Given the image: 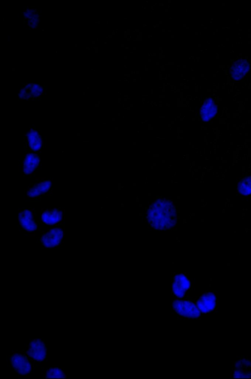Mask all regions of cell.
<instances>
[{
  "instance_id": "7c38bea8",
  "label": "cell",
  "mask_w": 251,
  "mask_h": 379,
  "mask_svg": "<svg viewBox=\"0 0 251 379\" xmlns=\"http://www.w3.org/2000/svg\"><path fill=\"white\" fill-rule=\"evenodd\" d=\"M26 138L28 147L31 150L35 152L41 148L42 138L38 131L32 128L29 129L26 133Z\"/></svg>"
},
{
  "instance_id": "8992f818",
  "label": "cell",
  "mask_w": 251,
  "mask_h": 379,
  "mask_svg": "<svg viewBox=\"0 0 251 379\" xmlns=\"http://www.w3.org/2000/svg\"><path fill=\"white\" fill-rule=\"evenodd\" d=\"M47 345L44 339H34L29 341L25 353L34 363L45 361L47 355Z\"/></svg>"
},
{
  "instance_id": "ffe728a7",
  "label": "cell",
  "mask_w": 251,
  "mask_h": 379,
  "mask_svg": "<svg viewBox=\"0 0 251 379\" xmlns=\"http://www.w3.org/2000/svg\"><path fill=\"white\" fill-rule=\"evenodd\" d=\"M33 373V371L32 370L31 372V373L32 374Z\"/></svg>"
},
{
  "instance_id": "2e32d148",
  "label": "cell",
  "mask_w": 251,
  "mask_h": 379,
  "mask_svg": "<svg viewBox=\"0 0 251 379\" xmlns=\"http://www.w3.org/2000/svg\"><path fill=\"white\" fill-rule=\"evenodd\" d=\"M67 374H66L63 369L60 367H48L43 378L45 379H66Z\"/></svg>"
},
{
  "instance_id": "7a4b0ae2",
  "label": "cell",
  "mask_w": 251,
  "mask_h": 379,
  "mask_svg": "<svg viewBox=\"0 0 251 379\" xmlns=\"http://www.w3.org/2000/svg\"><path fill=\"white\" fill-rule=\"evenodd\" d=\"M172 310L177 317L184 320L198 319L201 315L194 300L189 297L172 298Z\"/></svg>"
},
{
  "instance_id": "30bf717a",
  "label": "cell",
  "mask_w": 251,
  "mask_h": 379,
  "mask_svg": "<svg viewBox=\"0 0 251 379\" xmlns=\"http://www.w3.org/2000/svg\"><path fill=\"white\" fill-rule=\"evenodd\" d=\"M20 225L26 231L33 232L36 230L37 225L33 218V213L29 209H24L18 214Z\"/></svg>"
},
{
  "instance_id": "44dd1931",
  "label": "cell",
  "mask_w": 251,
  "mask_h": 379,
  "mask_svg": "<svg viewBox=\"0 0 251 379\" xmlns=\"http://www.w3.org/2000/svg\"><path fill=\"white\" fill-rule=\"evenodd\" d=\"M45 360H46V361L48 360V359H47V358H46V359H45Z\"/></svg>"
},
{
  "instance_id": "e0dca14e",
  "label": "cell",
  "mask_w": 251,
  "mask_h": 379,
  "mask_svg": "<svg viewBox=\"0 0 251 379\" xmlns=\"http://www.w3.org/2000/svg\"><path fill=\"white\" fill-rule=\"evenodd\" d=\"M28 346H29V345H28V344H27V343H26V347H28Z\"/></svg>"
},
{
  "instance_id": "9a60e30c",
  "label": "cell",
  "mask_w": 251,
  "mask_h": 379,
  "mask_svg": "<svg viewBox=\"0 0 251 379\" xmlns=\"http://www.w3.org/2000/svg\"><path fill=\"white\" fill-rule=\"evenodd\" d=\"M237 191L242 196L251 195V175L244 176L238 180Z\"/></svg>"
},
{
  "instance_id": "5bb4252c",
  "label": "cell",
  "mask_w": 251,
  "mask_h": 379,
  "mask_svg": "<svg viewBox=\"0 0 251 379\" xmlns=\"http://www.w3.org/2000/svg\"><path fill=\"white\" fill-rule=\"evenodd\" d=\"M51 185V181L49 179L40 181L30 187L27 191V195L31 198L40 196L47 193Z\"/></svg>"
},
{
  "instance_id": "7402d4cb",
  "label": "cell",
  "mask_w": 251,
  "mask_h": 379,
  "mask_svg": "<svg viewBox=\"0 0 251 379\" xmlns=\"http://www.w3.org/2000/svg\"><path fill=\"white\" fill-rule=\"evenodd\" d=\"M41 369H43V367H42L41 368Z\"/></svg>"
},
{
  "instance_id": "8fae6325",
  "label": "cell",
  "mask_w": 251,
  "mask_h": 379,
  "mask_svg": "<svg viewBox=\"0 0 251 379\" xmlns=\"http://www.w3.org/2000/svg\"><path fill=\"white\" fill-rule=\"evenodd\" d=\"M40 162L39 155L34 152L26 153L23 161V170L27 175L31 174L38 167Z\"/></svg>"
},
{
  "instance_id": "6da1fadb",
  "label": "cell",
  "mask_w": 251,
  "mask_h": 379,
  "mask_svg": "<svg viewBox=\"0 0 251 379\" xmlns=\"http://www.w3.org/2000/svg\"><path fill=\"white\" fill-rule=\"evenodd\" d=\"M174 203L170 199H156L149 206L146 218L151 227L157 230H170L176 222Z\"/></svg>"
},
{
  "instance_id": "3957f363",
  "label": "cell",
  "mask_w": 251,
  "mask_h": 379,
  "mask_svg": "<svg viewBox=\"0 0 251 379\" xmlns=\"http://www.w3.org/2000/svg\"><path fill=\"white\" fill-rule=\"evenodd\" d=\"M9 362L18 376L27 377L33 369L32 360L26 353L16 351L8 356Z\"/></svg>"
},
{
  "instance_id": "9c48e42d",
  "label": "cell",
  "mask_w": 251,
  "mask_h": 379,
  "mask_svg": "<svg viewBox=\"0 0 251 379\" xmlns=\"http://www.w3.org/2000/svg\"><path fill=\"white\" fill-rule=\"evenodd\" d=\"M217 112L218 106L215 101L211 98H207L203 102L199 115L202 122L208 123L216 116Z\"/></svg>"
},
{
  "instance_id": "5b68a950",
  "label": "cell",
  "mask_w": 251,
  "mask_h": 379,
  "mask_svg": "<svg viewBox=\"0 0 251 379\" xmlns=\"http://www.w3.org/2000/svg\"><path fill=\"white\" fill-rule=\"evenodd\" d=\"M194 300L201 314H208L217 311L218 298L215 292L205 291Z\"/></svg>"
},
{
  "instance_id": "52a82bcc",
  "label": "cell",
  "mask_w": 251,
  "mask_h": 379,
  "mask_svg": "<svg viewBox=\"0 0 251 379\" xmlns=\"http://www.w3.org/2000/svg\"><path fill=\"white\" fill-rule=\"evenodd\" d=\"M251 62L247 59L240 58L234 59L230 68V74L232 80L238 82L244 78L250 70Z\"/></svg>"
},
{
  "instance_id": "277c9868",
  "label": "cell",
  "mask_w": 251,
  "mask_h": 379,
  "mask_svg": "<svg viewBox=\"0 0 251 379\" xmlns=\"http://www.w3.org/2000/svg\"><path fill=\"white\" fill-rule=\"evenodd\" d=\"M192 288L189 276L184 273H176L172 281V298H187Z\"/></svg>"
},
{
  "instance_id": "ba28073f",
  "label": "cell",
  "mask_w": 251,
  "mask_h": 379,
  "mask_svg": "<svg viewBox=\"0 0 251 379\" xmlns=\"http://www.w3.org/2000/svg\"><path fill=\"white\" fill-rule=\"evenodd\" d=\"M64 236V231L60 228H53L41 237V242L46 248H53L58 246L62 242Z\"/></svg>"
},
{
  "instance_id": "4fadbf2b",
  "label": "cell",
  "mask_w": 251,
  "mask_h": 379,
  "mask_svg": "<svg viewBox=\"0 0 251 379\" xmlns=\"http://www.w3.org/2000/svg\"><path fill=\"white\" fill-rule=\"evenodd\" d=\"M63 212L58 209L46 210L41 215L43 223L48 225H53L59 223L63 218Z\"/></svg>"
},
{
  "instance_id": "ac0fdd59",
  "label": "cell",
  "mask_w": 251,
  "mask_h": 379,
  "mask_svg": "<svg viewBox=\"0 0 251 379\" xmlns=\"http://www.w3.org/2000/svg\"><path fill=\"white\" fill-rule=\"evenodd\" d=\"M34 367L35 368H37V367H38V366H36V365H34Z\"/></svg>"
},
{
  "instance_id": "d6986e66",
  "label": "cell",
  "mask_w": 251,
  "mask_h": 379,
  "mask_svg": "<svg viewBox=\"0 0 251 379\" xmlns=\"http://www.w3.org/2000/svg\"><path fill=\"white\" fill-rule=\"evenodd\" d=\"M7 355H6V361H7Z\"/></svg>"
}]
</instances>
